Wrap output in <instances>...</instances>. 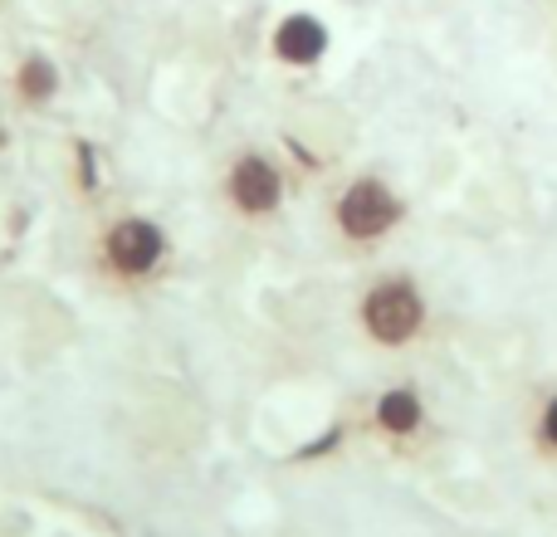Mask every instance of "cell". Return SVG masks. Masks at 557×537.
<instances>
[{
    "instance_id": "cell-3",
    "label": "cell",
    "mask_w": 557,
    "mask_h": 537,
    "mask_svg": "<svg viewBox=\"0 0 557 537\" xmlns=\"http://www.w3.org/2000/svg\"><path fill=\"white\" fill-rule=\"evenodd\" d=\"M333 230L343 245H357V250H372V245H382L386 235L401 230L406 221V201L392 191V182H382V176H352V182L343 186V191L333 196Z\"/></svg>"
},
{
    "instance_id": "cell-8",
    "label": "cell",
    "mask_w": 557,
    "mask_h": 537,
    "mask_svg": "<svg viewBox=\"0 0 557 537\" xmlns=\"http://www.w3.org/2000/svg\"><path fill=\"white\" fill-rule=\"evenodd\" d=\"M539 440H543V450L557 454V391L543 401V411H539Z\"/></svg>"
},
{
    "instance_id": "cell-2",
    "label": "cell",
    "mask_w": 557,
    "mask_h": 537,
    "mask_svg": "<svg viewBox=\"0 0 557 537\" xmlns=\"http://www.w3.org/2000/svg\"><path fill=\"white\" fill-rule=\"evenodd\" d=\"M425 317H431V308H425V294L411 274H382L357 298V327L367 342L386 347V352L411 347L425 333Z\"/></svg>"
},
{
    "instance_id": "cell-7",
    "label": "cell",
    "mask_w": 557,
    "mask_h": 537,
    "mask_svg": "<svg viewBox=\"0 0 557 537\" xmlns=\"http://www.w3.org/2000/svg\"><path fill=\"white\" fill-rule=\"evenodd\" d=\"M323 45H327V35L313 15H294L278 29V54H284L288 64H313V59L323 54Z\"/></svg>"
},
{
    "instance_id": "cell-6",
    "label": "cell",
    "mask_w": 557,
    "mask_h": 537,
    "mask_svg": "<svg viewBox=\"0 0 557 537\" xmlns=\"http://www.w3.org/2000/svg\"><path fill=\"white\" fill-rule=\"evenodd\" d=\"M59 88H64V68H59L45 49L20 54L15 74H10V93H15L20 108H49L59 98Z\"/></svg>"
},
{
    "instance_id": "cell-5",
    "label": "cell",
    "mask_w": 557,
    "mask_h": 537,
    "mask_svg": "<svg viewBox=\"0 0 557 537\" xmlns=\"http://www.w3.org/2000/svg\"><path fill=\"white\" fill-rule=\"evenodd\" d=\"M372 430L382 435V440H416V435L425 430V401L421 391H411V386H392V391H382L372 401Z\"/></svg>"
},
{
    "instance_id": "cell-4",
    "label": "cell",
    "mask_w": 557,
    "mask_h": 537,
    "mask_svg": "<svg viewBox=\"0 0 557 537\" xmlns=\"http://www.w3.org/2000/svg\"><path fill=\"white\" fill-rule=\"evenodd\" d=\"M221 201H225V211L245 225L274 221L288 201L284 166H278L270 152H260V147H245L240 157H231V166H225V176H221Z\"/></svg>"
},
{
    "instance_id": "cell-1",
    "label": "cell",
    "mask_w": 557,
    "mask_h": 537,
    "mask_svg": "<svg viewBox=\"0 0 557 537\" xmlns=\"http://www.w3.org/2000/svg\"><path fill=\"white\" fill-rule=\"evenodd\" d=\"M172 235L152 215H113L94 240V274L113 294H147L172 268Z\"/></svg>"
},
{
    "instance_id": "cell-9",
    "label": "cell",
    "mask_w": 557,
    "mask_h": 537,
    "mask_svg": "<svg viewBox=\"0 0 557 537\" xmlns=\"http://www.w3.org/2000/svg\"><path fill=\"white\" fill-rule=\"evenodd\" d=\"M0 142H5V127H0Z\"/></svg>"
}]
</instances>
